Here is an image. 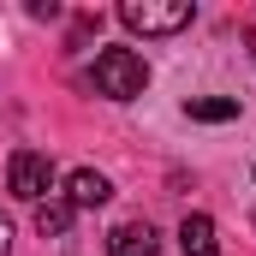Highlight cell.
Returning a JSON list of instances; mask_svg holds the SVG:
<instances>
[{
    "instance_id": "5b68a950",
    "label": "cell",
    "mask_w": 256,
    "mask_h": 256,
    "mask_svg": "<svg viewBox=\"0 0 256 256\" xmlns=\"http://www.w3.org/2000/svg\"><path fill=\"white\" fill-rule=\"evenodd\" d=\"M155 226L149 220H120L114 232H108V256H155Z\"/></svg>"
},
{
    "instance_id": "277c9868",
    "label": "cell",
    "mask_w": 256,
    "mask_h": 256,
    "mask_svg": "<svg viewBox=\"0 0 256 256\" xmlns=\"http://www.w3.org/2000/svg\"><path fill=\"white\" fill-rule=\"evenodd\" d=\"M114 196V185H108V173H96V167H78L72 179H66V202H72V214L78 208H102Z\"/></svg>"
},
{
    "instance_id": "ba28073f",
    "label": "cell",
    "mask_w": 256,
    "mask_h": 256,
    "mask_svg": "<svg viewBox=\"0 0 256 256\" xmlns=\"http://www.w3.org/2000/svg\"><path fill=\"white\" fill-rule=\"evenodd\" d=\"M66 226H72V202H66V196L36 202V232H42V238H60Z\"/></svg>"
},
{
    "instance_id": "52a82bcc",
    "label": "cell",
    "mask_w": 256,
    "mask_h": 256,
    "mask_svg": "<svg viewBox=\"0 0 256 256\" xmlns=\"http://www.w3.org/2000/svg\"><path fill=\"white\" fill-rule=\"evenodd\" d=\"M185 114L202 120V126H220V120H238V102H232V96H191Z\"/></svg>"
},
{
    "instance_id": "7a4b0ae2",
    "label": "cell",
    "mask_w": 256,
    "mask_h": 256,
    "mask_svg": "<svg viewBox=\"0 0 256 256\" xmlns=\"http://www.w3.org/2000/svg\"><path fill=\"white\" fill-rule=\"evenodd\" d=\"M196 18L191 0H126L120 6V24L137 30V36H173V30H185Z\"/></svg>"
},
{
    "instance_id": "8992f818",
    "label": "cell",
    "mask_w": 256,
    "mask_h": 256,
    "mask_svg": "<svg viewBox=\"0 0 256 256\" xmlns=\"http://www.w3.org/2000/svg\"><path fill=\"white\" fill-rule=\"evenodd\" d=\"M179 250L185 256H220V238H214V220L208 214H185L179 220Z\"/></svg>"
},
{
    "instance_id": "6da1fadb",
    "label": "cell",
    "mask_w": 256,
    "mask_h": 256,
    "mask_svg": "<svg viewBox=\"0 0 256 256\" xmlns=\"http://www.w3.org/2000/svg\"><path fill=\"white\" fill-rule=\"evenodd\" d=\"M90 84H96V96H108V102H137L143 84H149V66H143V54H131V48H102Z\"/></svg>"
},
{
    "instance_id": "9c48e42d",
    "label": "cell",
    "mask_w": 256,
    "mask_h": 256,
    "mask_svg": "<svg viewBox=\"0 0 256 256\" xmlns=\"http://www.w3.org/2000/svg\"><path fill=\"white\" fill-rule=\"evenodd\" d=\"M0 256H12V220L0 214Z\"/></svg>"
},
{
    "instance_id": "3957f363",
    "label": "cell",
    "mask_w": 256,
    "mask_h": 256,
    "mask_svg": "<svg viewBox=\"0 0 256 256\" xmlns=\"http://www.w3.org/2000/svg\"><path fill=\"white\" fill-rule=\"evenodd\" d=\"M6 191L24 196V202H48V191H54V161L42 149H18L6 161Z\"/></svg>"
}]
</instances>
